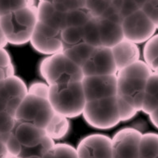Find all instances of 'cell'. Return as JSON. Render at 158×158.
I'll return each mask as SVG.
<instances>
[{"instance_id": "cell-1", "label": "cell", "mask_w": 158, "mask_h": 158, "mask_svg": "<svg viewBox=\"0 0 158 158\" xmlns=\"http://www.w3.org/2000/svg\"><path fill=\"white\" fill-rule=\"evenodd\" d=\"M152 70L144 61L139 60L118 71L117 96L131 105L137 111L142 110L145 87Z\"/></svg>"}, {"instance_id": "cell-2", "label": "cell", "mask_w": 158, "mask_h": 158, "mask_svg": "<svg viewBox=\"0 0 158 158\" xmlns=\"http://www.w3.org/2000/svg\"><path fill=\"white\" fill-rule=\"evenodd\" d=\"M49 102L54 113L68 118L83 114L87 100L81 81L50 85Z\"/></svg>"}, {"instance_id": "cell-3", "label": "cell", "mask_w": 158, "mask_h": 158, "mask_svg": "<svg viewBox=\"0 0 158 158\" xmlns=\"http://www.w3.org/2000/svg\"><path fill=\"white\" fill-rule=\"evenodd\" d=\"M37 22V7L34 5L0 17V26L8 43L14 46L30 42Z\"/></svg>"}, {"instance_id": "cell-4", "label": "cell", "mask_w": 158, "mask_h": 158, "mask_svg": "<svg viewBox=\"0 0 158 158\" xmlns=\"http://www.w3.org/2000/svg\"><path fill=\"white\" fill-rule=\"evenodd\" d=\"M39 72L49 85L82 81L85 77L81 67L63 52L49 55L42 59L40 63Z\"/></svg>"}, {"instance_id": "cell-5", "label": "cell", "mask_w": 158, "mask_h": 158, "mask_svg": "<svg viewBox=\"0 0 158 158\" xmlns=\"http://www.w3.org/2000/svg\"><path fill=\"white\" fill-rule=\"evenodd\" d=\"M82 115L86 123L96 129L108 130L120 123L117 96L86 102Z\"/></svg>"}, {"instance_id": "cell-6", "label": "cell", "mask_w": 158, "mask_h": 158, "mask_svg": "<svg viewBox=\"0 0 158 158\" xmlns=\"http://www.w3.org/2000/svg\"><path fill=\"white\" fill-rule=\"evenodd\" d=\"M54 114L49 100L28 93L15 113V118L45 129Z\"/></svg>"}, {"instance_id": "cell-7", "label": "cell", "mask_w": 158, "mask_h": 158, "mask_svg": "<svg viewBox=\"0 0 158 158\" xmlns=\"http://www.w3.org/2000/svg\"><path fill=\"white\" fill-rule=\"evenodd\" d=\"M122 26L124 39L137 45L148 41L156 30L153 23L141 9L124 18Z\"/></svg>"}, {"instance_id": "cell-8", "label": "cell", "mask_w": 158, "mask_h": 158, "mask_svg": "<svg viewBox=\"0 0 158 158\" xmlns=\"http://www.w3.org/2000/svg\"><path fill=\"white\" fill-rule=\"evenodd\" d=\"M30 43L35 50L46 55L59 54L63 51L62 31L37 22Z\"/></svg>"}, {"instance_id": "cell-9", "label": "cell", "mask_w": 158, "mask_h": 158, "mask_svg": "<svg viewBox=\"0 0 158 158\" xmlns=\"http://www.w3.org/2000/svg\"><path fill=\"white\" fill-rule=\"evenodd\" d=\"M142 135L133 127L118 131L112 138V158H139Z\"/></svg>"}, {"instance_id": "cell-10", "label": "cell", "mask_w": 158, "mask_h": 158, "mask_svg": "<svg viewBox=\"0 0 158 158\" xmlns=\"http://www.w3.org/2000/svg\"><path fill=\"white\" fill-rule=\"evenodd\" d=\"M81 69L84 76L117 75L118 69L111 48L102 46L96 47Z\"/></svg>"}, {"instance_id": "cell-11", "label": "cell", "mask_w": 158, "mask_h": 158, "mask_svg": "<svg viewBox=\"0 0 158 158\" xmlns=\"http://www.w3.org/2000/svg\"><path fill=\"white\" fill-rule=\"evenodd\" d=\"M81 83L87 102L117 96V75L85 76Z\"/></svg>"}, {"instance_id": "cell-12", "label": "cell", "mask_w": 158, "mask_h": 158, "mask_svg": "<svg viewBox=\"0 0 158 158\" xmlns=\"http://www.w3.org/2000/svg\"><path fill=\"white\" fill-rule=\"evenodd\" d=\"M76 151L79 158H112V138L103 134L84 137Z\"/></svg>"}, {"instance_id": "cell-13", "label": "cell", "mask_w": 158, "mask_h": 158, "mask_svg": "<svg viewBox=\"0 0 158 158\" xmlns=\"http://www.w3.org/2000/svg\"><path fill=\"white\" fill-rule=\"evenodd\" d=\"M38 22L58 30H63L67 24V12H63L55 7L53 3L46 1H39L37 7Z\"/></svg>"}, {"instance_id": "cell-14", "label": "cell", "mask_w": 158, "mask_h": 158, "mask_svg": "<svg viewBox=\"0 0 158 158\" xmlns=\"http://www.w3.org/2000/svg\"><path fill=\"white\" fill-rule=\"evenodd\" d=\"M118 72L139 60L140 51L137 44L123 39L111 48Z\"/></svg>"}, {"instance_id": "cell-15", "label": "cell", "mask_w": 158, "mask_h": 158, "mask_svg": "<svg viewBox=\"0 0 158 158\" xmlns=\"http://www.w3.org/2000/svg\"><path fill=\"white\" fill-rule=\"evenodd\" d=\"M28 95V87L19 76H12L0 81V102L5 106L10 101L24 99Z\"/></svg>"}, {"instance_id": "cell-16", "label": "cell", "mask_w": 158, "mask_h": 158, "mask_svg": "<svg viewBox=\"0 0 158 158\" xmlns=\"http://www.w3.org/2000/svg\"><path fill=\"white\" fill-rule=\"evenodd\" d=\"M23 148H33L42 140L46 135L45 129L38 127L33 124L16 121L12 132Z\"/></svg>"}, {"instance_id": "cell-17", "label": "cell", "mask_w": 158, "mask_h": 158, "mask_svg": "<svg viewBox=\"0 0 158 158\" xmlns=\"http://www.w3.org/2000/svg\"><path fill=\"white\" fill-rule=\"evenodd\" d=\"M100 37L102 46L112 48L124 39L122 24L106 18H98Z\"/></svg>"}, {"instance_id": "cell-18", "label": "cell", "mask_w": 158, "mask_h": 158, "mask_svg": "<svg viewBox=\"0 0 158 158\" xmlns=\"http://www.w3.org/2000/svg\"><path fill=\"white\" fill-rule=\"evenodd\" d=\"M158 108V75L152 72L147 81L143 95L142 110L149 115Z\"/></svg>"}, {"instance_id": "cell-19", "label": "cell", "mask_w": 158, "mask_h": 158, "mask_svg": "<svg viewBox=\"0 0 158 158\" xmlns=\"http://www.w3.org/2000/svg\"><path fill=\"white\" fill-rule=\"evenodd\" d=\"M70 127L71 125L68 118L54 113L51 120L45 128V131L52 139L58 140L64 138L68 134Z\"/></svg>"}, {"instance_id": "cell-20", "label": "cell", "mask_w": 158, "mask_h": 158, "mask_svg": "<svg viewBox=\"0 0 158 158\" xmlns=\"http://www.w3.org/2000/svg\"><path fill=\"white\" fill-rule=\"evenodd\" d=\"M95 48L96 47H93L89 44H87L86 42H82L76 46L66 48L63 50V52L72 62L81 67L89 59V57L91 56L92 53Z\"/></svg>"}, {"instance_id": "cell-21", "label": "cell", "mask_w": 158, "mask_h": 158, "mask_svg": "<svg viewBox=\"0 0 158 158\" xmlns=\"http://www.w3.org/2000/svg\"><path fill=\"white\" fill-rule=\"evenodd\" d=\"M139 158H158V134L142 135L139 143Z\"/></svg>"}, {"instance_id": "cell-22", "label": "cell", "mask_w": 158, "mask_h": 158, "mask_svg": "<svg viewBox=\"0 0 158 158\" xmlns=\"http://www.w3.org/2000/svg\"><path fill=\"white\" fill-rule=\"evenodd\" d=\"M143 61L155 72L158 68V34L153 35L145 42L143 50Z\"/></svg>"}, {"instance_id": "cell-23", "label": "cell", "mask_w": 158, "mask_h": 158, "mask_svg": "<svg viewBox=\"0 0 158 158\" xmlns=\"http://www.w3.org/2000/svg\"><path fill=\"white\" fill-rule=\"evenodd\" d=\"M82 28L84 39L87 44H89L93 47L102 46L98 18H92Z\"/></svg>"}, {"instance_id": "cell-24", "label": "cell", "mask_w": 158, "mask_h": 158, "mask_svg": "<svg viewBox=\"0 0 158 158\" xmlns=\"http://www.w3.org/2000/svg\"><path fill=\"white\" fill-rule=\"evenodd\" d=\"M63 50L66 48L72 47L78 44L85 42L84 39L83 28L79 27L67 26L62 30Z\"/></svg>"}, {"instance_id": "cell-25", "label": "cell", "mask_w": 158, "mask_h": 158, "mask_svg": "<svg viewBox=\"0 0 158 158\" xmlns=\"http://www.w3.org/2000/svg\"><path fill=\"white\" fill-rule=\"evenodd\" d=\"M92 18L93 15L86 7L76 9L67 12V26L83 28Z\"/></svg>"}, {"instance_id": "cell-26", "label": "cell", "mask_w": 158, "mask_h": 158, "mask_svg": "<svg viewBox=\"0 0 158 158\" xmlns=\"http://www.w3.org/2000/svg\"><path fill=\"white\" fill-rule=\"evenodd\" d=\"M42 158H79L76 148L65 143H55Z\"/></svg>"}, {"instance_id": "cell-27", "label": "cell", "mask_w": 158, "mask_h": 158, "mask_svg": "<svg viewBox=\"0 0 158 158\" xmlns=\"http://www.w3.org/2000/svg\"><path fill=\"white\" fill-rule=\"evenodd\" d=\"M16 120L7 111H0V139L6 143L13 132Z\"/></svg>"}, {"instance_id": "cell-28", "label": "cell", "mask_w": 158, "mask_h": 158, "mask_svg": "<svg viewBox=\"0 0 158 158\" xmlns=\"http://www.w3.org/2000/svg\"><path fill=\"white\" fill-rule=\"evenodd\" d=\"M33 0H0V17L20 9L33 6Z\"/></svg>"}, {"instance_id": "cell-29", "label": "cell", "mask_w": 158, "mask_h": 158, "mask_svg": "<svg viewBox=\"0 0 158 158\" xmlns=\"http://www.w3.org/2000/svg\"><path fill=\"white\" fill-rule=\"evenodd\" d=\"M111 6V0H86V7L94 18L102 17Z\"/></svg>"}, {"instance_id": "cell-30", "label": "cell", "mask_w": 158, "mask_h": 158, "mask_svg": "<svg viewBox=\"0 0 158 158\" xmlns=\"http://www.w3.org/2000/svg\"><path fill=\"white\" fill-rule=\"evenodd\" d=\"M117 106L119 118L121 122L131 120L137 114L138 111L129 103L117 96Z\"/></svg>"}, {"instance_id": "cell-31", "label": "cell", "mask_w": 158, "mask_h": 158, "mask_svg": "<svg viewBox=\"0 0 158 158\" xmlns=\"http://www.w3.org/2000/svg\"><path fill=\"white\" fill-rule=\"evenodd\" d=\"M50 85L46 82H33L28 88V93L49 100Z\"/></svg>"}, {"instance_id": "cell-32", "label": "cell", "mask_w": 158, "mask_h": 158, "mask_svg": "<svg viewBox=\"0 0 158 158\" xmlns=\"http://www.w3.org/2000/svg\"><path fill=\"white\" fill-rule=\"evenodd\" d=\"M141 10L158 28V0H148Z\"/></svg>"}, {"instance_id": "cell-33", "label": "cell", "mask_w": 158, "mask_h": 158, "mask_svg": "<svg viewBox=\"0 0 158 158\" xmlns=\"http://www.w3.org/2000/svg\"><path fill=\"white\" fill-rule=\"evenodd\" d=\"M0 68L6 70L8 77L15 75V67L11 56L4 48H0Z\"/></svg>"}, {"instance_id": "cell-34", "label": "cell", "mask_w": 158, "mask_h": 158, "mask_svg": "<svg viewBox=\"0 0 158 158\" xmlns=\"http://www.w3.org/2000/svg\"><path fill=\"white\" fill-rule=\"evenodd\" d=\"M5 143H6V147H7L9 156H18V157L20 156L22 150H23V146L13 133H11V135L9 136Z\"/></svg>"}, {"instance_id": "cell-35", "label": "cell", "mask_w": 158, "mask_h": 158, "mask_svg": "<svg viewBox=\"0 0 158 158\" xmlns=\"http://www.w3.org/2000/svg\"><path fill=\"white\" fill-rule=\"evenodd\" d=\"M139 9L140 8L137 5L136 2L135 0H123V6H122L121 10H120V14L124 19L125 17L131 15Z\"/></svg>"}, {"instance_id": "cell-36", "label": "cell", "mask_w": 158, "mask_h": 158, "mask_svg": "<svg viewBox=\"0 0 158 158\" xmlns=\"http://www.w3.org/2000/svg\"><path fill=\"white\" fill-rule=\"evenodd\" d=\"M9 156L8 152L5 142L0 139V158H7Z\"/></svg>"}, {"instance_id": "cell-37", "label": "cell", "mask_w": 158, "mask_h": 158, "mask_svg": "<svg viewBox=\"0 0 158 158\" xmlns=\"http://www.w3.org/2000/svg\"><path fill=\"white\" fill-rule=\"evenodd\" d=\"M150 121L154 127H156L158 129V108L156 109L152 113H151L149 114Z\"/></svg>"}, {"instance_id": "cell-38", "label": "cell", "mask_w": 158, "mask_h": 158, "mask_svg": "<svg viewBox=\"0 0 158 158\" xmlns=\"http://www.w3.org/2000/svg\"><path fill=\"white\" fill-rule=\"evenodd\" d=\"M7 44H8V41H7V37L0 26V48H4Z\"/></svg>"}, {"instance_id": "cell-39", "label": "cell", "mask_w": 158, "mask_h": 158, "mask_svg": "<svg viewBox=\"0 0 158 158\" xmlns=\"http://www.w3.org/2000/svg\"><path fill=\"white\" fill-rule=\"evenodd\" d=\"M123 0H111V6L120 11L122 6H123Z\"/></svg>"}, {"instance_id": "cell-40", "label": "cell", "mask_w": 158, "mask_h": 158, "mask_svg": "<svg viewBox=\"0 0 158 158\" xmlns=\"http://www.w3.org/2000/svg\"><path fill=\"white\" fill-rule=\"evenodd\" d=\"M39 1H46V2H51L53 4H57V3H63L67 0H39Z\"/></svg>"}, {"instance_id": "cell-41", "label": "cell", "mask_w": 158, "mask_h": 158, "mask_svg": "<svg viewBox=\"0 0 158 158\" xmlns=\"http://www.w3.org/2000/svg\"><path fill=\"white\" fill-rule=\"evenodd\" d=\"M135 2H136L137 5H138L139 7V8H142L143 7V5L145 4V2H147L148 0H135Z\"/></svg>"}, {"instance_id": "cell-42", "label": "cell", "mask_w": 158, "mask_h": 158, "mask_svg": "<svg viewBox=\"0 0 158 158\" xmlns=\"http://www.w3.org/2000/svg\"><path fill=\"white\" fill-rule=\"evenodd\" d=\"M7 158H20V157H18V156H9Z\"/></svg>"}, {"instance_id": "cell-43", "label": "cell", "mask_w": 158, "mask_h": 158, "mask_svg": "<svg viewBox=\"0 0 158 158\" xmlns=\"http://www.w3.org/2000/svg\"><path fill=\"white\" fill-rule=\"evenodd\" d=\"M156 72V73L157 74V75H158V68H157V69H156V71H155V72Z\"/></svg>"}]
</instances>
